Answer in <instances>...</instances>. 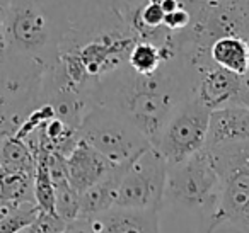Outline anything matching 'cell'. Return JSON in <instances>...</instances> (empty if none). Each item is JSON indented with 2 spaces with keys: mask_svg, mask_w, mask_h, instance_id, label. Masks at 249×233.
Segmentation results:
<instances>
[{
  "mask_svg": "<svg viewBox=\"0 0 249 233\" xmlns=\"http://www.w3.org/2000/svg\"><path fill=\"white\" fill-rule=\"evenodd\" d=\"M179 5H181L179 0H166V2H162V4H160V7H162L164 14H169V12L176 11Z\"/></svg>",
  "mask_w": 249,
  "mask_h": 233,
  "instance_id": "cell-23",
  "label": "cell"
},
{
  "mask_svg": "<svg viewBox=\"0 0 249 233\" xmlns=\"http://www.w3.org/2000/svg\"><path fill=\"white\" fill-rule=\"evenodd\" d=\"M210 60L213 65L235 75H249V43L235 36H225L212 45Z\"/></svg>",
  "mask_w": 249,
  "mask_h": 233,
  "instance_id": "cell-14",
  "label": "cell"
},
{
  "mask_svg": "<svg viewBox=\"0 0 249 233\" xmlns=\"http://www.w3.org/2000/svg\"><path fill=\"white\" fill-rule=\"evenodd\" d=\"M113 167L114 164H111L104 155L82 140H79L75 148L67 157L69 182L79 196L99 182Z\"/></svg>",
  "mask_w": 249,
  "mask_h": 233,
  "instance_id": "cell-10",
  "label": "cell"
},
{
  "mask_svg": "<svg viewBox=\"0 0 249 233\" xmlns=\"http://www.w3.org/2000/svg\"><path fill=\"white\" fill-rule=\"evenodd\" d=\"M220 179V221L249 233V141L207 148Z\"/></svg>",
  "mask_w": 249,
  "mask_h": 233,
  "instance_id": "cell-5",
  "label": "cell"
},
{
  "mask_svg": "<svg viewBox=\"0 0 249 233\" xmlns=\"http://www.w3.org/2000/svg\"><path fill=\"white\" fill-rule=\"evenodd\" d=\"M167 162L154 147L143 150L126 167L114 208L160 211L164 208Z\"/></svg>",
  "mask_w": 249,
  "mask_h": 233,
  "instance_id": "cell-8",
  "label": "cell"
},
{
  "mask_svg": "<svg viewBox=\"0 0 249 233\" xmlns=\"http://www.w3.org/2000/svg\"><path fill=\"white\" fill-rule=\"evenodd\" d=\"M191 22V14L183 4L176 9L174 12H169L164 17V28L169 33H181L190 26Z\"/></svg>",
  "mask_w": 249,
  "mask_h": 233,
  "instance_id": "cell-20",
  "label": "cell"
},
{
  "mask_svg": "<svg viewBox=\"0 0 249 233\" xmlns=\"http://www.w3.org/2000/svg\"><path fill=\"white\" fill-rule=\"evenodd\" d=\"M79 140L90 145L114 165L126 164L152 147L128 119H124L116 111L97 104H90L84 114L79 128Z\"/></svg>",
  "mask_w": 249,
  "mask_h": 233,
  "instance_id": "cell-6",
  "label": "cell"
},
{
  "mask_svg": "<svg viewBox=\"0 0 249 233\" xmlns=\"http://www.w3.org/2000/svg\"><path fill=\"white\" fill-rule=\"evenodd\" d=\"M195 89L196 73L176 55L152 75H139L126 63L94 83L89 100L121 114L154 147L173 113Z\"/></svg>",
  "mask_w": 249,
  "mask_h": 233,
  "instance_id": "cell-1",
  "label": "cell"
},
{
  "mask_svg": "<svg viewBox=\"0 0 249 233\" xmlns=\"http://www.w3.org/2000/svg\"><path fill=\"white\" fill-rule=\"evenodd\" d=\"M60 233H94V230H92L90 218H82V216H80V218L67 223L65 228Z\"/></svg>",
  "mask_w": 249,
  "mask_h": 233,
  "instance_id": "cell-21",
  "label": "cell"
},
{
  "mask_svg": "<svg viewBox=\"0 0 249 233\" xmlns=\"http://www.w3.org/2000/svg\"><path fill=\"white\" fill-rule=\"evenodd\" d=\"M191 22L171 33V46L193 68L210 65V48L217 39L235 36L249 43V0H183Z\"/></svg>",
  "mask_w": 249,
  "mask_h": 233,
  "instance_id": "cell-2",
  "label": "cell"
},
{
  "mask_svg": "<svg viewBox=\"0 0 249 233\" xmlns=\"http://www.w3.org/2000/svg\"><path fill=\"white\" fill-rule=\"evenodd\" d=\"M35 175L26 172H0V201L12 206L36 202Z\"/></svg>",
  "mask_w": 249,
  "mask_h": 233,
  "instance_id": "cell-16",
  "label": "cell"
},
{
  "mask_svg": "<svg viewBox=\"0 0 249 233\" xmlns=\"http://www.w3.org/2000/svg\"><path fill=\"white\" fill-rule=\"evenodd\" d=\"M195 96L210 111L249 107V75H235L210 63L196 72Z\"/></svg>",
  "mask_w": 249,
  "mask_h": 233,
  "instance_id": "cell-9",
  "label": "cell"
},
{
  "mask_svg": "<svg viewBox=\"0 0 249 233\" xmlns=\"http://www.w3.org/2000/svg\"><path fill=\"white\" fill-rule=\"evenodd\" d=\"M166 204L196 213L198 233H215L224 226L218 215L220 179L207 148L181 164L167 165Z\"/></svg>",
  "mask_w": 249,
  "mask_h": 233,
  "instance_id": "cell-3",
  "label": "cell"
},
{
  "mask_svg": "<svg viewBox=\"0 0 249 233\" xmlns=\"http://www.w3.org/2000/svg\"><path fill=\"white\" fill-rule=\"evenodd\" d=\"M9 0H0V50H5V21Z\"/></svg>",
  "mask_w": 249,
  "mask_h": 233,
  "instance_id": "cell-22",
  "label": "cell"
},
{
  "mask_svg": "<svg viewBox=\"0 0 249 233\" xmlns=\"http://www.w3.org/2000/svg\"><path fill=\"white\" fill-rule=\"evenodd\" d=\"M249 141V107H224L212 111L207 148Z\"/></svg>",
  "mask_w": 249,
  "mask_h": 233,
  "instance_id": "cell-12",
  "label": "cell"
},
{
  "mask_svg": "<svg viewBox=\"0 0 249 233\" xmlns=\"http://www.w3.org/2000/svg\"><path fill=\"white\" fill-rule=\"evenodd\" d=\"M4 63H5V50H0V75L4 72Z\"/></svg>",
  "mask_w": 249,
  "mask_h": 233,
  "instance_id": "cell-24",
  "label": "cell"
},
{
  "mask_svg": "<svg viewBox=\"0 0 249 233\" xmlns=\"http://www.w3.org/2000/svg\"><path fill=\"white\" fill-rule=\"evenodd\" d=\"M160 211L113 208L90 218L94 233H162Z\"/></svg>",
  "mask_w": 249,
  "mask_h": 233,
  "instance_id": "cell-11",
  "label": "cell"
},
{
  "mask_svg": "<svg viewBox=\"0 0 249 233\" xmlns=\"http://www.w3.org/2000/svg\"><path fill=\"white\" fill-rule=\"evenodd\" d=\"M212 111L196 96L178 106L154 145L167 165H178L207 148Z\"/></svg>",
  "mask_w": 249,
  "mask_h": 233,
  "instance_id": "cell-7",
  "label": "cell"
},
{
  "mask_svg": "<svg viewBox=\"0 0 249 233\" xmlns=\"http://www.w3.org/2000/svg\"><path fill=\"white\" fill-rule=\"evenodd\" d=\"M149 2H150V4H162V2H166V0H149Z\"/></svg>",
  "mask_w": 249,
  "mask_h": 233,
  "instance_id": "cell-25",
  "label": "cell"
},
{
  "mask_svg": "<svg viewBox=\"0 0 249 233\" xmlns=\"http://www.w3.org/2000/svg\"><path fill=\"white\" fill-rule=\"evenodd\" d=\"M67 223L58 215H48V213H39V216L22 232L19 233H60L65 228Z\"/></svg>",
  "mask_w": 249,
  "mask_h": 233,
  "instance_id": "cell-19",
  "label": "cell"
},
{
  "mask_svg": "<svg viewBox=\"0 0 249 233\" xmlns=\"http://www.w3.org/2000/svg\"><path fill=\"white\" fill-rule=\"evenodd\" d=\"M39 208L36 202L12 206L11 211L0 219V233H19L28 228L39 216Z\"/></svg>",
  "mask_w": 249,
  "mask_h": 233,
  "instance_id": "cell-18",
  "label": "cell"
},
{
  "mask_svg": "<svg viewBox=\"0 0 249 233\" xmlns=\"http://www.w3.org/2000/svg\"><path fill=\"white\" fill-rule=\"evenodd\" d=\"M0 172L36 174V157L24 140L7 136L0 140Z\"/></svg>",
  "mask_w": 249,
  "mask_h": 233,
  "instance_id": "cell-15",
  "label": "cell"
},
{
  "mask_svg": "<svg viewBox=\"0 0 249 233\" xmlns=\"http://www.w3.org/2000/svg\"><path fill=\"white\" fill-rule=\"evenodd\" d=\"M130 162L114 165L99 182H96L92 187L87 189L80 196V216L82 218H94L114 208L124 172Z\"/></svg>",
  "mask_w": 249,
  "mask_h": 233,
  "instance_id": "cell-13",
  "label": "cell"
},
{
  "mask_svg": "<svg viewBox=\"0 0 249 233\" xmlns=\"http://www.w3.org/2000/svg\"><path fill=\"white\" fill-rule=\"evenodd\" d=\"M36 175H35V199L39 211L56 215L55 213V185L48 168V150L39 148L36 151Z\"/></svg>",
  "mask_w": 249,
  "mask_h": 233,
  "instance_id": "cell-17",
  "label": "cell"
},
{
  "mask_svg": "<svg viewBox=\"0 0 249 233\" xmlns=\"http://www.w3.org/2000/svg\"><path fill=\"white\" fill-rule=\"evenodd\" d=\"M67 31H58L50 11L39 0H9L5 51L52 68L60 56Z\"/></svg>",
  "mask_w": 249,
  "mask_h": 233,
  "instance_id": "cell-4",
  "label": "cell"
}]
</instances>
